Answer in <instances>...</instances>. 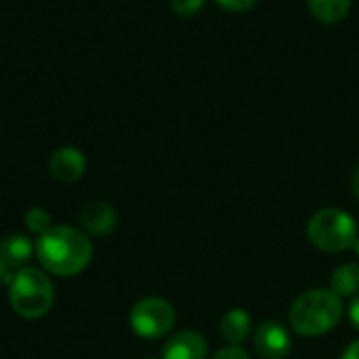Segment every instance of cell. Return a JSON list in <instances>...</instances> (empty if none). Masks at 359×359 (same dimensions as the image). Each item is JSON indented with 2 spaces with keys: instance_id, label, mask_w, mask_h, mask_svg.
Here are the masks:
<instances>
[{
  "instance_id": "cell-17",
  "label": "cell",
  "mask_w": 359,
  "mask_h": 359,
  "mask_svg": "<svg viewBox=\"0 0 359 359\" xmlns=\"http://www.w3.org/2000/svg\"><path fill=\"white\" fill-rule=\"evenodd\" d=\"M210 359H250L248 351H244L240 345H229L221 351H217Z\"/></svg>"
},
{
  "instance_id": "cell-15",
  "label": "cell",
  "mask_w": 359,
  "mask_h": 359,
  "mask_svg": "<svg viewBox=\"0 0 359 359\" xmlns=\"http://www.w3.org/2000/svg\"><path fill=\"white\" fill-rule=\"evenodd\" d=\"M206 0H170V8L179 17H194L196 13L202 11Z\"/></svg>"
},
{
  "instance_id": "cell-5",
  "label": "cell",
  "mask_w": 359,
  "mask_h": 359,
  "mask_svg": "<svg viewBox=\"0 0 359 359\" xmlns=\"http://www.w3.org/2000/svg\"><path fill=\"white\" fill-rule=\"evenodd\" d=\"M130 328L135 334L143 337V339H162L164 334H168L177 322V313L175 307L158 297H149L139 301L128 316Z\"/></svg>"
},
{
  "instance_id": "cell-19",
  "label": "cell",
  "mask_w": 359,
  "mask_h": 359,
  "mask_svg": "<svg viewBox=\"0 0 359 359\" xmlns=\"http://www.w3.org/2000/svg\"><path fill=\"white\" fill-rule=\"evenodd\" d=\"M349 318H351V324L359 330V294L353 297V301L349 305Z\"/></svg>"
},
{
  "instance_id": "cell-16",
  "label": "cell",
  "mask_w": 359,
  "mask_h": 359,
  "mask_svg": "<svg viewBox=\"0 0 359 359\" xmlns=\"http://www.w3.org/2000/svg\"><path fill=\"white\" fill-rule=\"evenodd\" d=\"M215 2L229 13H246L250 8H255L259 0H215Z\"/></svg>"
},
{
  "instance_id": "cell-14",
  "label": "cell",
  "mask_w": 359,
  "mask_h": 359,
  "mask_svg": "<svg viewBox=\"0 0 359 359\" xmlns=\"http://www.w3.org/2000/svg\"><path fill=\"white\" fill-rule=\"evenodd\" d=\"M25 225H27V229L32 231V233H36L38 238L42 236V233H46L53 225H50V215L44 210V208H40V206H34V208H29L27 212H25Z\"/></svg>"
},
{
  "instance_id": "cell-12",
  "label": "cell",
  "mask_w": 359,
  "mask_h": 359,
  "mask_svg": "<svg viewBox=\"0 0 359 359\" xmlns=\"http://www.w3.org/2000/svg\"><path fill=\"white\" fill-rule=\"evenodd\" d=\"M309 13L326 25H334L349 15L351 0H307Z\"/></svg>"
},
{
  "instance_id": "cell-13",
  "label": "cell",
  "mask_w": 359,
  "mask_h": 359,
  "mask_svg": "<svg viewBox=\"0 0 359 359\" xmlns=\"http://www.w3.org/2000/svg\"><path fill=\"white\" fill-rule=\"evenodd\" d=\"M330 290L345 299V297H358L359 294V265L358 263H345L334 269L330 278Z\"/></svg>"
},
{
  "instance_id": "cell-10",
  "label": "cell",
  "mask_w": 359,
  "mask_h": 359,
  "mask_svg": "<svg viewBox=\"0 0 359 359\" xmlns=\"http://www.w3.org/2000/svg\"><path fill=\"white\" fill-rule=\"evenodd\" d=\"M34 252V244L23 233H11L0 240V261H4L11 269H23Z\"/></svg>"
},
{
  "instance_id": "cell-2",
  "label": "cell",
  "mask_w": 359,
  "mask_h": 359,
  "mask_svg": "<svg viewBox=\"0 0 359 359\" xmlns=\"http://www.w3.org/2000/svg\"><path fill=\"white\" fill-rule=\"evenodd\" d=\"M343 318V301L332 290L316 288L303 292L290 307V326L303 337H322Z\"/></svg>"
},
{
  "instance_id": "cell-3",
  "label": "cell",
  "mask_w": 359,
  "mask_h": 359,
  "mask_svg": "<svg viewBox=\"0 0 359 359\" xmlns=\"http://www.w3.org/2000/svg\"><path fill=\"white\" fill-rule=\"evenodd\" d=\"M8 303L13 311L25 320L42 318L53 307V284L44 271L23 267L8 284Z\"/></svg>"
},
{
  "instance_id": "cell-21",
  "label": "cell",
  "mask_w": 359,
  "mask_h": 359,
  "mask_svg": "<svg viewBox=\"0 0 359 359\" xmlns=\"http://www.w3.org/2000/svg\"><path fill=\"white\" fill-rule=\"evenodd\" d=\"M353 194H355V198L359 200V168L355 170V175H353Z\"/></svg>"
},
{
  "instance_id": "cell-20",
  "label": "cell",
  "mask_w": 359,
  "mask_h": 359,
  "mask_svg": "<svg viewBox=\"0 0 359 359\" xmlns=\"http://www.w3.org/2000/svg\"><path fill=\"white\" fill-rule=\"evenodd\" d=\"M343 359H359V339L347 347V351L343 353Z\"/></svg>"
},
{
  "instance_id": "cell-22",
  "label": "cell",
  "mask_w": 359,
  "mask_h": 359,
  "mask_svg": "<svg viewBox=\"0 0 359 359\" xmlns=\"http://www.w3.org/2000/svg\"><path fill=\"white\" fill-rule=\"evenodd\" d=\"M355 250H358V255H359V240L355 242Z\"/></svg>"
},
{
  "instance_id": "cell-1",
  "label": "cell",
  "mask_w": 359,
  "mask_h": 359,
  "mask_svg": "<svg viewBox=\"0 0 359 359\" xmlns=\"http://www.w3.org/2000/svg\"><path fill=\"white\" fill-rule=\"evenodd\" d=\"M34 255L48 273L72 278L88 267L93 259V244L80 229L57 225L36 240Z\"/></svg>"
},
{
  "instance_id": "cell-11",
  "label": "cell",
  "mask_w": 359,
  "mask_h": 359,
  "mask_svg": "<svg viewBox=\"0 0 359 359\" xmlns=\"http://www.w3.org/2000/svg\"><path fill=\"white\" fill-rule=\"evenodd\" d=\"M250 330H252V320L244 309H231L221 320V334L231 345L244 343L248 339Z\"/></svg>"
},
{
  "instance_id": "cell-9",
  "label": "cell",
  "mask_w": 359,
  "mask_h": 359,
  "mask_svg": "<svg viewBox=\"0 0 359 359\" xmlns=\"http://www.w3.org/2000/svg\"><path fill=\"white\" fill-rule=\"evenodd\" d=\"M80 225L93 236H107L118 225V212L107 202H88L80 212Z\"/></svg>"
},
{
  "instance_id": "cell-18",
  "label": "cell",
  "mask_w": 359,
  "mask_h": 359,
  "mask_svg": "<svg viewBox=\"0 0 359 359\" xmlns=\"http://www.w3.org/2000/svg\"><path fill=\"white\" fill-rule=\"evenodd\" d=\"M11 280H13V269L4 261H0V286H8Z\"/></svg>"
},
{
  "instance_id": "cell-4",
  "label": "cell",
  "mask_w": 359,
  "mask_h": 359,
  "mask_svg": "<svg viewBox=\"0 0 359 359\" xmlns=\"http://www.w3.org/2000/svg\"><path fill=\"white\" fill-rule=\"evenodd\" d=\"M309 242L324 252H341L358 242V225L353 217L339 208H324L316 212L307 225Z\"/></svg>"
},
{
  "instance_id": "cell-7",
  "label": "cell",
  "mask_w": 359,
  "mask_h": 359,
  "mask_svg": "<svg viewBox=\"0 0 359 359\" xmlns=\"http://www.w3.org/2000/svg\"><path fill=\"white\" fill-rule=\"evenodd\" d=\"M50 175L61 183H76L86 170V158L76 147H59L48 160Z\"/></svg>"
},
{
  "instance_id": "cell-6",
  "label": "cell",
  "mask_w": 359,
  "mask_h": 359,
  "mask_svg": "<svg viewBox=\"0 0 359 359\" xmlns=\"http://www.w3.org/2000/svg\"><path fill=\"white\" fill-rule=\"evenodd\" d=\"M255 351L261 359H286L292 351V339L284 324L280 322H263L252 339Z\"/></svg>"
},
{
  "instance_id": "cell-8",
  "label": "cell",
  "mask_w": 359,
  "mask_h": 359,
  "mask_svg": "<svg viewBox=\"0 0 359 359\" xmlns=\"http://www.w3.org/2000/svg\"><path fill=\"white\" fill-rule=\"evenodd\" d=\"M208 343L196 330H181L162 349V359H206Z\"/></svg>"
}]
</instances>
